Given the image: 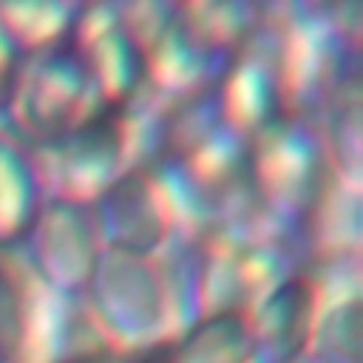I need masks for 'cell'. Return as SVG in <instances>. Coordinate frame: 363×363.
Here are the masks:
<instances>
[{
	"instance_id": "obj_1",
	"label": "cell",
	"mask_w": 363,
	"mask_h": 363,
	"mask_svg": "<svg viewBox=\"0 0 363 363\" xmlns=\"http://www.w3.org/2000/svg\"><path fill=\"white\" fill-rule=\"evenodd\" d=\"M17 343V298L14 286L0 269V357H6Z\"/></svg>"
}]
</instances>
